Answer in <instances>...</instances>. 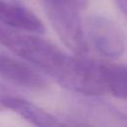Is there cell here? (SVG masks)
<instances>
[{
    "label": "cell",
    "instance_id": "1",
    "mask_svg": "<svg viewBox=\"0 0 127 127\" xmlns=\"http://www.w3.org/2000/svg\"><path fill=\"white\" fill-rule=\"evenodd\" d=\"M0 45L64 87L71 90L75 87L82 66V58L66 54L37 33L12 28L1 23Z\"/></svg>",
    "mask_w": 127,
    "mask_h": 127
},
{
    "label": "cell",
    "instance_id": "2",
    "mask_svg": "<svg viewBox=\"0 0 127 127\" xmlns=\"http://www.w3.org/2000/svg\"><path fill=\"white\" fill-rule=\"evenodd\" d=\"M45 13L64 45L74 55L82 56L87 52L88 44L80 17L81 10L68 4H43Z\"/></svg>",
    "mask_w": 127,
    "mask_h": 127
},
{
    "label": "cell",
    "instance_id": "3",
    "mask_svg": "<svg viewBox=\"0 0 127 127\" xmlns=\"http://www.w3.org/2000/svg\"><path fill=\"white\" fill-rule=\"evenodd\" d=\"M87 44L108 59H117L127 50V36L113 20L102 15H90L83 24Z\"/></svg>",
    "mask_w": 127,
    "mask_h": 127
},
{
    "label": "cell",
    "instance_id": "4",
    "mask_svg": "<svg viewBox=\"0 0 127 127\" xmlns=\"http://www.w3.org/2000/svg\"><path fill=\"white\" fill-rule=\"evenodd\" d=\"M0 78L19 87L33 91L44 90L47 80L27 62L0 53Z\"/></svg>",
    "mask_w": 127,
    "mask_h": 127
},
{
    "label": "cell",
    "instance_id": "5",
    "mask_svg": "<svg viewBox=\"0 0 127 127\" xmlns=\"http://www.w3.org/2000/svg\"><path fill=\"white\" fill-rule=\"evenodd\" d=\"M0 23L37 34H41L45 30L37 15L15 0H0Z\"/></svg>",
    "mask_w": 127,
    "mask_h": 127
},
{
    "label": "cell",
    "instance_id": "6",
    "mask_svg": "<svg viewBox=\"0 0 127 127\" xmlns=\"http://www.w3.org/2000/svg\"><path fill=\"white\" fill-rule=\"evenodd\" d=\"M5 109H10L19 116L37 126H60L63 123L54 115L47 112L38 105L19 97L11 92L7 93L3 99Z\"/></svg>",
    "mask_w": 127,
    "mask_h": 127
},
{
    "label": "cell",
    "instance_id": "7",
    "mask_svg": "<svg viewBox=\"0 0 127 127\" xmlns=\"http://www.w3.org/2000/svg\"><path fill=\"white\" fill-rule=\"evenodd\" d=\"M102 94L127 100V65L97 62Z\"/></svg>",
    "mask_w": 127,
    "mask_h": 127
},
{
    "label": "cell",
    "instance_id": "8",
    "mask_svg": "<svg viewBox=\"0 0 127 127\" xmlns=\"http://www.w3.org/2000/svg\"><path fill=\"white\" fill-rule=\"evenodd\" d=\"M41 1L43 2V4H47V3L68 4V5H72L78 9H80L81 11L86 8V6L88 5V2H89V0H41Z\"/></svg>",
    "mask_w": 127,
    "mask_h": 127
},
{
    "label": "cell",
    "instance_id": "9",
    "mask_svg": "<svg viewBox=\"0 0 127 127\" xmlns=\"http://www.w3.org/2000/svg\"><path fill=\"white\" fill-rule=\"evenodd\" d=\"M9 92H10L9 90H7L6 88H4L3 86L0 85V111L3 110V109H5L4 104H3V99H4L5 95H6L7 93H9Z\"/></svg>",
    "mask_w": 127,
    "mask_h": 127
},
{
    "label": "cell",
    "instance_id": "10",
    "mask_svg": "<svg viewBox=\"0 0 127 127\" xmlns=\"http://www.w3.org/2000/svg\"><path fill=\"white\" fill-rule=\"evenodd\" d=\"M119 9L127 16V0H115Z\"/></svg>",
    "mask_w": 127,
    "mask_h": 127
}]
</instances>
